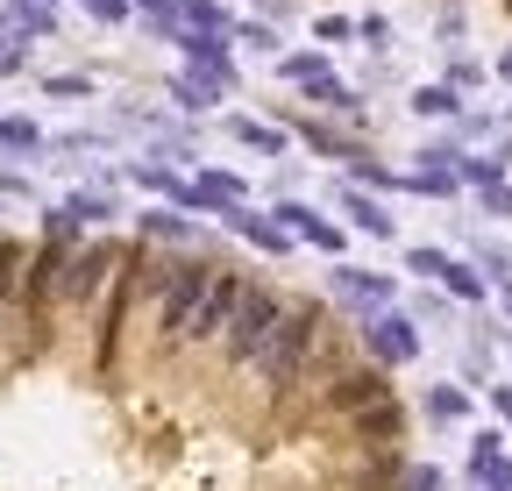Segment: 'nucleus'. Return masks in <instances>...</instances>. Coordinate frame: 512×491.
I'll return each mask as SVG.
<instances>
[{
	"label": "nucleus",
	"instance_id": "obj_36",
	"mask_svg": "<svg viewBox=\"0 0 512 491\" xmlns=\"http://www.w3.org/2000/svg\"><path fill=\"white\" fill-rule=\"evenodd\" d=\"M256 8H264L271 22H285V15H292V0H256Z\"/></svg>",
	"mask_w": 512,
	"mask_h": 491
},
{
	"label": "nucleus",
	"instance_id": "obj_34",
	"mask_svg": "<svg viewBox=\"0 0 512 491\" xmlns=\"http://www.w3.org/2000/svg\"><path fill=\"white\" fill-rule=\"evenodd\" d=\"M356 36H363L370 50H384V43H392V22H384V15H363V22H356Z\"/></svg>",
	"mask_w": 512,
	"mask_h": 491
},
{
	"label": "nucleus",
	"instance_id": "obj_35",
	"mask_svg": "<svg viewBox=\"0 0 512 491\" xmlns=\"http://www.w3.org/2000/svg\"><path fill=\"white\" fill-rule=\"evenodd\" d=\"M491 406H498V420H512V385H491Z\"/></svg>",
	"mask_w": 512,
	"mask_h": 491
},
{
	"label": "nucleus",
	"instance_id": "obj_12",
	"mask_svg": "<svg viewBox=\"0 0 512 491\" xmlns=\"http://www.w3.org/2000/svg\"><path fill=\"white\" fill-rule=\"evenodd\" d=\"M342 214H349V221H356L363 235H377V242H392V235H399V221L384 214V207H377V200H370L363 186H342Z\"/></svg>",
	"mask_w": 512,
	"mask_h": 491
},
{
	"label": "nucleus",
	"instance_id": "obj_1",
	"mask_svg": "<svg viewBox=\"0 0 512 491\" xmlns=\"http://www.w3.org/2000/svg\"><path fill=\"white\" fill-rule=\"evenodd\" d=\"M328 342H335V314L320 299H292L285 306V321H278V335L264 342V356L249 363V378H256V392H264L271 406H292V392L299 385H328L342 363H328Z\"/></svg>",
	"mask_w": 512,
	"mask_h": 491
},
{
	"label": "nucleus",
	"instance_id": "obj_30",
	"mask_svg": "<svg viewBox=\"0 0 512 491\" xmlns=\"http://www.w3.org/2000/svg\"><path fill=\"white\" fill-rule=\"evenodd\" d=\"M313 36H320V43H349V36H356V22H349V15H320V22H313Z\"/></svg>",
	"mask_w": 512,
	"mask_h": 491
},
{
	"label": "nucleus",
	"instance_id": "obj_7",
	"mask_svg": "<svg viewBox=\"0 0 512 491\" xmlns=\"http://www.w3.org/2000/svg\"><path fill=\"white\" fill-rule=\"evenodd\" d=\"M363 349H370L377 371H399V363H413V356H420V321L384 306V314H370V321H363Z\"/></svg>",
	"mask_w": 512,
	"mask_h": 491
},
{
	"label": "nucleus",
	"instance_id": "obj_22",
	"mask_svg": "<svg viewBox=\"0 0 512 491\" xmlns=\"http://www.w3.org/2000/svg\"><path fill=\"white\" fill-rule=\"evenodd\" d=\"M413 114L448 121V114H463V93H456V86H420V93H413Z\"/></svg>",
	"mask_w": 512,
	"mask_h": 491
},
{
	"label": "nucleus",
	"instance_id": "obj_23",
	"mask_svg": "<svg viewBox=\"0 0 512 491\" xmlns=\"http://www.w3.org/2000/svg\"><path fill=\"white\" fill-rule=\"evenodd\" d=\"M278 79L313 86V79H328V57H320V50H292V57H278Z\"/></svg>",
	"mask_w": 512,
	"mask_h": 491
},
{
	"label": "nucleus",
	"instance_id": "obj_6",
	"mask_svg": "<svg viewBox=\"0 0 512 491\" xmlns=\"http://www.w3.org/2000/svg\"><path fill=\"white\" fill-rule=\"evenodd\" d=\"M242 271H214V285H207V299L192 306V321H185V342L178 349H207V342H221L228 335V321H235V299H242Z\"/></svg>",
	"mask_w": 512,
	"mask_h": 491
},
{
	"label": "nucleus",
	"instance_id": "obj_31",
	"mask_svg": "<svg viewBox=\"0 0 512 491\" xmlns=\"http://www.w3.org/2000/svg\"><path fill=\"white\" fill-rule=\"evenodd\" d=\"M29 65V43H15V36H0V79H15Z\"/></svg>",
	"mask_w": 512,
	"mask_h": 491
},
{
	"label": "nucleus",
	"instance_id": "obj_26",
	"mask_svg": "<svg viewBox=\"0 0 512 491\" xmlns=\"http://www.w3.org/2000/svg\"><path fill=\"white\" fill-rule=\"evenodd\" d=\"M406 271H413V278H434V285H441V271H448V250H406Z\"/></svg>",
	"mask_w": 512,
	"mask_h": 491
},
{
	"label": "nucleus",
	"instance_id": "obj_8",
	"mask_svg": "<svg viewBox=\"0 0 512 491\" xmlns=\"http://www.w3.org/2000/svg\"><path fill=\"white\" fill-rule=\"evenodd\" d=\"M328 285H335V299H349L356 306V314L370 321V314H384V306H392V278H384V271H363V264H335L328 271Z\"/></svg>",
	"mask_w": 512,
	"mask_h": 491
},
{
	"label": "nucleus",
	"instance_id": "obj_5",
	"mask_svg": "<svg viewBox=\"0 0 512 491\" xmlns=\"http://www.w3.org/2000/svg\"><path fill=\"white\" fill-rule=\"evenodd\" d=\"M384 399H392V371H377V363H342V371L320 385V413L328 420H356Z\"/></svg>",
	"mask_w": 512,
	"mask_h": 491
},
{
	"label": "nucleus",
	"instance_id": "obj_25",
	"mask_svg": "<svg viewBox=\"0 0 512 491\" xmlns=\"http://www.w3.org/2000/svg\"><path fill=\"white\" fill-rule=\"evenodd\" d=\"M43 93H50V100H86L93 79H86V72H57V79H43Z\"/></svg>",
	"mask_w": 512,
	"mask_h": 491
},
{
	"label": "nucleus",
	"instance_id": "obj_32",
	"mask_svg": "<svg viewBox=\"0 0 512 491\" xmlns=\"http://www.w3.org/2000/svg\"><path fill=\"white\" fill-rule=\"evenodd\" d=\"M86 15L93 22H128V15H136V0H86Z\"/></svg>",
	"mask_w": 512,
	"mask_h": 491
},
{
	"label": "nucleus",
	"instance_id": "obj_9",
	"mask_svg": "<svg viewBox=\"0 0 512 491\" xmlns=\"http://www.w3.org/2000/svg\"><path fill=\"white\" fill-rule=\"evenodd\" d=\"M349 442H356L363 456H377V449H399V442H406V406H399V399H384V406L356 413V420H349Z\"/></svg>",
	"mask_w": 512,
	"mask_h": 491
},
{
	"label": "nucleus",
	"instance_id": "obj_16",
	"mask_svg": "<svg viewBox=\"0 0 512 491\" xmlns=\"http://www.w3.org/2000/svg\"><path fill=\"white\" fill-rule=\"evenodd\" d=\"M427 420H434V427L470 420V392H463V385H434V392H427Z\"/></svg>",
	"mask_w": 512,
	"mask_h": 491
},
{
	"label": "nucleus",
	"instance_id": "obj_18",
	"mask_svg": "<svg viewBox=\"0 0 512 491\" xmlns=\"http://www.w3.org/2000/svg\"><path fill=\"white\" fill-rule=\"evenodd\" d=\"M299 93H306L313 107H328V114H356V107H363V100H356V93H349L335 72H328V79H313V86H299Z\"/></svg>",
	"mask_w": 512,
	"mask_h": 491
},
{
	"label": "nucleus",
	"instance_id": "obj_14",
	"mask_svg": "<svg viewBox=\"0 0 512 491\" xmlns=\"http://www.w3.org/2000/svg\"><path fill=\"white\" fill-rule=\"evenodd\" d=\"M221 93H228V86H221V79H207V72H178V79H171V100H178L185 114H207Z\"/></svg>",
	"mask_w": 512,
	"mask_h": 491
},
{
	"label": "nucleus",
	"instance_id": "obj_2",
	"mask_svg": "<svg viewBox=\"0 0 512 491\" xmlns=\"http://www.w3.org/2000/svg\"><path fill=\"white\" fill-rule=\"evenodd\" d=\"M214 271H221V264H207V257H171V264H157V257L143 250L136 306H150V335H157V349H178V342H185V321H192V306L207 299Z\"/></svg>",
	"mask_w": 512,
	"mask_h": 491
},
{
	"label": "nucleus",
	"instance_id": "obj_27",
	"mask_svg": "<svg viewBox=\"0 0 512 491\" xmlns=\"http://www.w3.org/2000/svg\"><path fill=\"white\" fill-rule=\"evenodd\" d=\"M235 43H249V50H278V29H271V22H235Z\"/></svg>",
	"mask_w": 512,
	"mask_h": 491
},
{
	"label": "nucleus",
	"instance_id": "obj_24",
	"mask_svg": "<svg viewBox=\"0 0 512 491\" xmlns=\"http://www.w3.org/2000/svg\"><path fill=\"white\" fill-rule=\"evenodd\" d=\"M299 136H306L313 150H328V157H342V164H356V157H363V143H349V136H335V129H320V121H299Z\"/></svg>",
	"mask_w": 512,
	"mask_h": 491
},
{
	"label": "nucleus",
	"instance_id": "obj_38",
	"mask_svg": "<svg viewBox=\"0 0 512 491\" xmlns=\"http://www.w3.org/2000/svg\"><path fill=\"white\" fill-rule=\"evenodd\" d=\"M498 299H505V314H512V285H498Z\"/></svg>",
	"mask_w": 512,
	"mask_h": 491
},
{
	"label": "nucleus",
	"instance_id": "obj_17",
	"mask_svg": "<svg viewBox=\"0 0 512 491\" xmlns=\"http://www.w3.org/2000/svg\"><path fill=\"white\" fill-rule=\"evenodd\" d=\"M235 143L256 150V157H285V129H271V121H228Z\"/></svg>",
	"mask_w": 512,
	"mask_h": 491
},
{
	"label": "nucleus",
	"instance_id": "obj_15",
	"mask_svg": "<svg viewBox=\"0 0 512 491\" xmlns=\"http://www.w3.org/2000/svg\"><path fill=\"white\" fill-rule=\"evenodd\" d=\"M441 285L456 292L463 306H477V299H491V278L477 271V264H463V257H448V271H441Z\"/></svg>",
	"mask_w": 512,
	"mask_h": 491
},
{
	"label": "nucleus",
	"instance_id": "obj_28",
	"mask_svg": "<svg viewBox=\"0 0 512 491\" xmlns=\"http://www.w3.org/2000/svg\"><path fill=\"white\" fill-rule=\"evenodd\" d=\"M477 200H484V214H498V221H512V178H498V186H484Z\"/></svg>",
	"mask_w": 512,
	"mask_h": 491
},
{
	"label": "nucleus",
	"instance_id": "obj_10",
	"mask_svg": "<svg viewBox=\"0 0 512 491\" xmlns=\"http://www.w3.org/2000/svg\"><path fill=\"white\" fill-rule=\"evenodd\" d=\"M271 221H278L292 242H313V250H328V257H342V242H349L328 214H313V207H299V200H278V214H271Z\"/></svg>",
	"mask_w": 512,
	"mask_h": 491
},
{
	"label": "nucleus",
	"instance_id": "obj_39",
	"mask_svg": "<svg viewBox=\"0 0 512 491\" xmlns=\"http://www.w3.org/2000/svg\"><path fill=\"white\" fill-rule=\"evenodd\" d=\"M505 121H512V100H505Z\"/></svg>",
	"mask_w": 512,
	"mask_h": 491
},
{
	"label": "nucleus",
	"instance_id": "obj_20",
	"mask_svg": "<svg viewBox=\"0 0 512 491\" xmlns=\"http://www.w3.org/2000/svg\"><path fill=\"white\" fill-rule=\"evenodd\" d=\"M64 214H72L79 228H93V221L107 228V221H114L121 207H114V193H72V200H64Z\"/></svg>",
	"mask_w": 512,
	"mask_h": 491
},
{
	"label": "nucleus",
	"instance_id": "obj_19",
	"mask_svg": "<svg viewBox=\"0 0 512 491\" xmlns=\"http://www.w3.org/2000/svg\"><path fill=\"white\" fill-rule=\"evenodd\" d=\"M0 150H15V157H29V150H43V129L29 114H0Z\"/></svg>",
	"mask_w": 512,
	"mask_h": 491
},
{
	"label": "nucleus",
	"instance_id": "obj_13",
	"mask_svg": "<svg viewBox=\"0 0 512 491\" xmlns=\"http://www.w3.org/2000/svg\"><path fill=\"white\" fill-rule=\"evenodd\" d=\"M178 8V29H200V36H235V15L221 0H171Z\"/></svg>",
	"mask_w": 512,
	"mask_h": 491
},
{
	"label": "nucleus",
	"instance_id": "obj_3",
	"mask_svg": "<svg viewBox=\"0 0 512 491\" xmlns=\"http://www.w3.org/2000/svg\"><path fill=\"white\" fill-rule=\"evenodd\" d=\"M285 306H292V299H285L278 285H264V278H249V285H242L235 321H228V335L214 342L228 371H249V363L264 356V342H271V335H278V321H285Z\"/></svg>",
	"mask_w": 512,
	"mask_h": 491
},
{
	"label": "nucleus",
	"instance_id": "obj_11",
	"mask_svg": "<svg viewBox=\"0 0 512 491\" xmlns=\"http://www.w3.org/2000/svg\"><path fill=\"white\" fill-rule=\"evenodd\" d=\"M221 221H228V228H235L242 242H256L264 257H285V250H292V235H285V228H278L271 214H249V207H235V214H221Z\"/></svg>",
	"mask_w": 512,
	"mask_h": 491
},
{
	"label": "nucleus",
	"instance_id": "obj_4",
	"mask_svg": "<svg viewBox=\"0 0 512 491\" xmlns=\"http://www.w3.org/2000/svg\"><path fill=\"white\" fill-rule=\"evenodd\" d=\"M121 242H79L72 257H64V285H57V314H93V306L107 299V285H114V271H121Z\"/></svg>",
	"mask_w": 512,
	"mask_h": 491
},
{
	"label": "nucleus",
	"instance_id": "obj_29",
	"mask_svg": "<svg viewBox=\"0 0 512 491\" xmlns=\"http://www.w3.org/2000/svg\"><path fill=\"white\" fill-rule=\"evenodd\" d=\"M399 491H441V470H434V463H406Z\"/></svg>",
	"mask_w": 512,
	"mask_h": 491
},
{
	"label": "nucleus",
	"instance_id": "obj_33",
	"mask_svg": "<svg viewBox=\"0 0 512 491\" xmlns=\"http://www.w3.org/2000/svg\"><path fill=\"white\" fill-rule=\"evenodd\" d=\"M477 79H484V65H470V57H456V65H448V79H441V86H456V93H470Z\"/></svg>",
	"mask_w": 512,
	"mask_h": 491
},
{
	"label": "nucleus",
	"instance_id": "obj_37",
	"mask_svg": "<svg viewBox=\"0 0 512 491\" xmlns=\"http://www.w3.org/2000/svg\"><path fill=\"white\" fill-rule=\"evenodd\" d=\"M498 79H505V86H512V50H498Z\"/></svg>",
	"mask_w": 512,
	"mask_h": 491
},
{
	"label": "nucleus",
	"instance_id": "obj_21",
	"mask_svg": "<svg viewBox=\"0 0 512 491\" xmlns=\"http://www.w3.org/2000/svg\"><path fill=\"white\" fill-rule=\"evenodd\" d=\"M143 235H150V242H192L200 228H192L178 207H157V214H143Z\"/></svg>",
	"mask_w": 512,
	"mask_h": 491
}]
</instances>
